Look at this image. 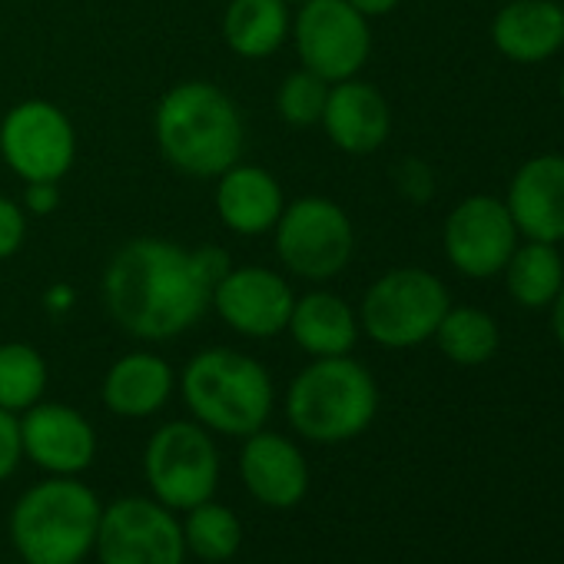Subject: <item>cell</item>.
Here are the masks:
<instances>
[{
  "mask_svg": "<svg viewBox=\"0 0 564 564\" xmlns=\"http://www.w3.org/2000/svg\"><path fill=\"white\" fill-rule=\"evenodd\" d=\"M282 4H290V8L296 4V8H300V4H306V0H282Z\"/></svg>",
  "mask_w": 564,
  "mask_h": 564,
  "instance_id": "obj_33",
  "label": "cell"
},
{
  "mask_svg": "<svg viewBox=\"0 0 564 564\" xmlns=\"http://www.w3.org/2000/svg\"><path fill=\"white\" fill-rule=\"evenodd\" d=\"M379 409L372 372L352 356L313 359L286 392L290 425L323 445H339L362 435Z\"/></svg>",
  "mask_w": 564,
  "mask_h": 564,
  "instance_id": "obj_5",
  "label": "cell"
},
{
  "mask_svg": "<svg viewBox=\"0 0 564 564\" xmlns=\"http://www.w3.org/2000/svg\"><path fill=\"white\" fill-rule=\"evenodd\" d=\"M293 14L282 0H229L223 14V41L242 61L272 57L290 41Z\"/></svg>",
  "mask_w": 564,
  "mask_h": 564,
  "instance_id": "obj_22",
  "label": "cell"
},
{
  "mask_svg": "<svg viewBox=\"0 0 564 564\" xmlns=\"http://www.w3.org/2000/svg\"><path fill=\"white\" fill-rule=\"evenodd\" d=\"M24 455L47 475H80L97 455L94 425L64 402H37L18 419Z\"/></svg>",
  "mask_w": 564,
  "mask_h": 564,
  "instance_id": "obj_14",
  "label": "cell"
},
{
  "mask_svg": "<svg viewBox=\"0 0 564 564\" xmlns=\"http://www.w3.org/2000/svg\"><path fill=\"white\" fill-rule=\"evenodd\" d=\"M239 475L249 495L269 508H293L306 498L310 488V468L296 442L265 429L246 435Z\"/></svg>",
  "mask_w": 564,
  "mask_h": 564,
  "instance_id": "obj_15",
  "label": "cell"
},
{
  "mask_svg": "<svg viewBox=\"0 0 564 564\" xmlns=\"http://www.w3.org/2000/svg\"><path fill=\"white\" fill-rule=\"evenodd\" d=\"M432 339L458 366H481L498 352V326L485 310L475 306H448Z\"/></svg>",
  "mask_w": 564,
  "mask_h": 564,
  "instance_id": "obj_24",
  "label": "cell"
},
{
  "mask_svg": "<svg viewBox=\"0 0 564 564\" xmlns=\"http://www.w3.org/2000/svg\"><path fill=\"white\" fill-rule=\"evenodd\" d=\"M21 564H24V561H21Z\"/></svg>",
  "mask_w": 564,
  "mask_h": 564,
  "instance_id": "obj_35",
  "label": "cell"
},
{
  "mask_svg": "<svg viewBox=\"0 0 564 564\" xmlns=\"http://www.w3.org/2000/svg\"><path fill=\"white\" fill-rule=\"evenodd\" d=\"M147 485L166 508L189 511L216 495L219 452L199 422H166L153 432L143 455Z\"/></svg>",
  "mask_w": 564,
  "mask_h": 564,
  "instance_id": "obj_8",
  "label": "cell"
},
{
  "mask_svg": "<svg viewBox=\"0 0 564 564\" xmlns=\"http://www.w3.org/2000/svg\"><path fill=\"white\" fill-rule=\"evenodd\" d=\"M521 236L534 242L564 239V153H541L521 163L505 199Z\"/></svg>",
  "mask_w": 564,
  "mask_h": 564,
  "instance_id": "obj_16",
  "label": "cell"
},
{
  "mask_svg": "<svg viewBox=\"0 0 564 564\" xmlns=\"http://www.w3.org/2000/svg\"><path fill=\"white\" fill-rule=\"evenodd\" d=\"M349 4L362 14V18H386V14H392L399 4H402V0H349Z\"/></svg>",
  "mask_w": 564,
  "mask_h": 564,
  "instance_id": "obj_31",
  "label": "cell"
},
{
  "mask_svg": "<svg viewBox=\"0 0 564 564\" xmlns=\"http://www.w3.org/2000/svg\"><path fill=\"white\" fill-rule=\"evenodd\" d=\"M326 97H329V84L319 74L300 67V70L282 77V84L275 90L279 120L286 127H296V130H310L323 120Z\"/></svg>",
  "mask_w": 564,
  "mask_h": 564,
  "instance_id": "obj_27",
  "label": "cell"
},
{
  "mask_svg": "<svg viewBox=\"0 0 564 564\" xmlns=\"http://www.w3.org/2000/svg\"><path fill=\"white\" fill-rule=\"evenodd\" d=\"M448 262L468 279H491L505 269L518 246V226L508 206L495 196L462 199L442 229Z\"/></svg>",
  "mask_w": 564,
  "mask_h": 564,
  "instance_id": "obj_13",
  "label": "cell"
},
{
  "mask_svg": "<svg viewBox=\"0 0 564 564\" xmlns=\"http://www.w3.org/2000/svg\"><path fill=\"white\" fill-rule=\"evenodd\" d=\"M286 333L313 359L349 356L359 339V313L343 296L313 290L296 300Z\"/></svg>",
  "mask_w": 564,
  "mask_h": 564,
  "instance_id": "obj_21",
  "label": "cell"
},
{
  "mask_svg": "<svg viewBox=\"0 0 564 564\" xmlns=\"http://www.w3.org/2000/svg\"><path fill=\"white\" fill-rule=\"evenodd\" d=\"M319 123L336 150L349 156H366V153H376L389 140L392 110L372 84L349 77V80L329 84V97H326V110Z\"/></svg>",
  "mask_w": 564,
  "mask_h": 564,
  "instance_id": "obj_17",
  "label": "cell"
},
{
  "mask_svg": "<svg viewBox=\"0 0 564 564\" xmlns=\"http://www.w3.org/2000/svg\"><path fill=\"white\" fill-rule=\"evenodd\" d=\"M226 269L229 259L219 249H183L173 239L137 236L110 256L100 296L127 336L166 343L203 319Z\"/></svg>",
  "mask_w": 564,
  "mask_h": 564,
  "instance_id": "obj_1",
  "label": "cell"
},
{
  "mask_svg": "<svg viewBox=\"0 0 564 564\" xmlns=\"http://www.w3.org/2000/svg\"><path fill=\"white\" fill-rule=\"evenodd\" d=\"M508 293L524 310H544L554 303V296L564 286V259L554 249V242H534L514 246L511 259L505 262Z\"/></svg>",
  "mask_w": 564,
  "mask_h": 564,
  "instance_id": "obj_23",
  "label": "cell"
},
{
  "mask_svg": "<svg viewBox=\"0 0 564 564\" xmlns=\"http://www.w3.org/2000/svg\"><path fill=\"white\" fill-rule=\"evenodd\" d=\"M180 392L193 419L219 435L246 438L259 432L272 412V379L265 366L239 349H203L183 376Z\"/></svg>",
  "mask_w": 564,
  "mask_h": 564,
  "instance_id": "obj_3",
  "label": "cell"
},
{
  "mask_svg": "<svg viewBox=\"0 0 564 564\" xmlns=\"http://www.w3.org/2000/svg\"><path fill=\"white\" fill-rule=\"evenodd\" d=\"M24 458V448H21V425H18V415L0 409V481L11 478L18 462Z\"/></svg>",
  "mask_w": 564,
  "mask_h": 564,
  "instance_id": "obj_29",
  "label": "cell"
},
{
  "mask_svg": "<svg viewBox=\"0 0 564 564\" xmlns=\"http://www.w3.org/2000/svg\"><path fill=\"white\" fill-rule=\"evenodd\" d=\"M551 323H554V336H557V343L564 349V286H561V293L551 303Z\"/></svg>",
  "mask_w": 564,
  "mask_h": 564,
  "instance_id": "obj_32",
  "label": "cell"
},
{
  "mask_svg": "<svg viewBox=\"0 0 564 564\" xmlns=\"http://www.w3.org/2000/svg\"><path fill=\"white\" fill-rule=\"evenodd\" d=\"M275 256L296 279H336L356 252V229L349 213L326 196H303L286 203L272 226Z\"/></svg>",
  "mask_w": 564,
  "mask_h": 564,
  "instance_id": "obj_7",
  "label": "cell"
},
{
  "mask_svg": "<svg viewBox=\"0 0 564 564\" xmlns=\"http://www.w3.org/2000/svg\"><path fill=\"white\" fill-rule=\"evenodd\" d=\"M47 362L28 343H0V409L28 412L44 399Z\"/></svg>",
  "mask_w": 564,
  "mask_h": 564,
  "instance_id": "obj_25",
  "label": "cell"
},
{
  "mask_svg": "<svg viewBox=\"0 0 564 564\" xmlns=\"http://www.w3.org/2000/svg\"><path fill=\"white\" fill-rule=\"evenodd\" d=\"M290 37L306 70L326 84L359 77L372 54L369 18H362L349 0H306L296 11Z\"/></svg>",
  "mask_w": 564,
  "mask_h": 564,
  "instance_id": "obj_10",
  "label": "cell"
},
{
  "mask_svg": "<svg viewBox=\"0 0 564 564\" xmlns=\"http://www.w3.org/2000/svg\"><path fill=\"white\" fill-rule=\"evenodd\" d=\"M28 242V209L8 196H0V259H11Z\"/></svg>",
  "mask_w": 564,
  "mask_h": 564,
  "instance_id": "obj_28",
  "label": "cell"
},
{
  "mask_svg": "<svg viewBox=\"0 0 564 564\" xmlns=\"http://www.w3.org/2000/svg\"><path fill=\"white\" fill-rule=\"evenodd\" d=\"M561 104H564V74H561Z\"/></svg>",
  "mask_w": 564,
  "mask_h": 564,
  "instance_id": "obj_34",
  "label": "cell"
},
{
  "mask_svg": "<svg viewBox=\"0 0 564 564\" xmlns=\"http://www.w3.org/2000/svg\"><path fill=\"white\" fill-rule=\"evenodd\" d=\"M209 306L246 339H272L286 333L296 293L290 279L265 265H229L213 286Z\"/></svg>",
  "mask_w": 564,
  "mask_h": 564,
  "instance_id": "obj_12",
  "label": "cell"
},
{
  "mask_svg": "<svg viewBox=\"0 0 564 564\" xmlns=\"http://www.w3.org/2000/svg\"><path fill=\"white\" fill-rule=\"evenodd\" d=\"M97 495L74 475H54L21 495L11 514V538L24 564H80L97 541Z\"/></svg>",
  "mask_w": 564,
  "mask_h": 564,
  "instance_id": "obj_4",
  "label": "cell"
},
{
  "mask_svg": "<svg viewBox=\"0 0 564 564\" xmlns=\"http://www.w3.org/2000/svg\"><path fill=\"white\" fill-rule=\"evenodd\" d=\"M445 282L419 265L389 269L362 296L359 329L386 349H412L435 336L448 313Z\"/></svg>",
  "mask_w": 564,
  "mask_h": 564,
  "instance_id": "obj_6",
  "label": "cell"
},
{
  "mask_svg": "<svg viewBox=\"0 0 564 564\" xmlns=\"http://www.w3.org/2000/svg\"><path fill=\"white\" fill-rule=\"evenodd\" d=\"M176 376L156 352H127L104 376V405L120 419L156 415L173 395Z\"/></svg>",
  "mask_w": 564,
  "mask_h": 564,
  "instance_id": "obj_20",
  "label": "cell"
},
{
  "mask_svg": "<svg viewBox=\"0 0 564 564\" xmlns=\"http://www.w3.org/2000/svg\"><path fill=\"white\" fill-rule=\"evenodd\" d=\"M216 216L219 223L236 236H262L272 232L282 206V186L279 180L252 163H232L226 173L216 176Z\"/></svg>",
  "mask_w": 564,
  "mask_h": 564,
  "instance_id": "obj_18",
  "label": "cell"
},
{
  "mask_svg": "<svg viewBox=\"0 0 564 564\" xmlns=\"http://www.w3.org/2000/svg\"><path fill=\"white\" fill-rule=\"evenodd\" d=\"M183 541L186 551H193L203 561H229L242 544V524L232 508L206 498L189 508L183 521Z\"/></svg>",
  "mask_w": 564,
  "mask_h": 564,
  "instance_id": "obj_26",
  "label": "cell"
},
{
  "mask_svg": "<svg viewBox=\"0 0 564 564\" xmlns=\"http://www.w3.org/2000/svg\"><path fill=\"white\" fill-rule=\"evenodd\" d=\"M153 137L163 160L193 176L216 180L242 160V117L226 90L209 80L170 87L153 110Z\"/></svg>",
  "mask_w": 564,
  "mask_h": 564,
  "instance_id": "obj_2",
  "label": "cell"
},
{
  "mask_svg": "<svg viewBox=\"0 0 564 564\" xmlns=\"http://www.w3.org/2000/svg\"><path fill=\"white\" fill-rule=\"evenodd\" d=\"M0 156L24 183H61L77 160V130L57 104L21 100L0 120Z\"/></svg>",
  "mask_w": 564,
  "mask_h": 564,
  "instance_id": "obj_9",
  "label": "cell"
},
{
  "mask_svg": "<svg viewBox=\"0 0 564 564\" xmlns=\"http://www.w3.org/2000/svg\"><path fill=\"white\" fill-rule=\"evenodd\" d=\"M61 203V193H57V183H28V193H24V209L34 213V216H47L54 213Z\"/></svg>",
  "mask_w": 564,
  "mask_h": 564,
  "instance_id": "obj_30",
  "label": "cell"
},
{
  "mask_svg": "<svg viewBox=\"0 0 564 564\" xmlns=\"http://www.w3.org/2000/svg\"><path fill=\"white\" fill-rule=\"evenodd\" d=\"M94 551L100 564H183V524L156 498H120L104 508Z\"/></svg>",
  "mask_w": 564,
  "mask_h": 564,
  "instance_id": "obj_11",
  "label": "cell"
},
{
  "mask_svg": "<svg viewBox=\"0 0 564 564\" xmlns=\"http://www.w3.org/2000/svg\"><path fill=\"white\" fill-rule=\"evenodd\" d=\"M491 41L514 64H541L564 47V8L554 0H508L491 24Z\"/></svg>",
  "mask_w": 564,
  "mask_h": 564,
  "instance_id": "obj_19",
  "label": "cell"
}]
</instances>
